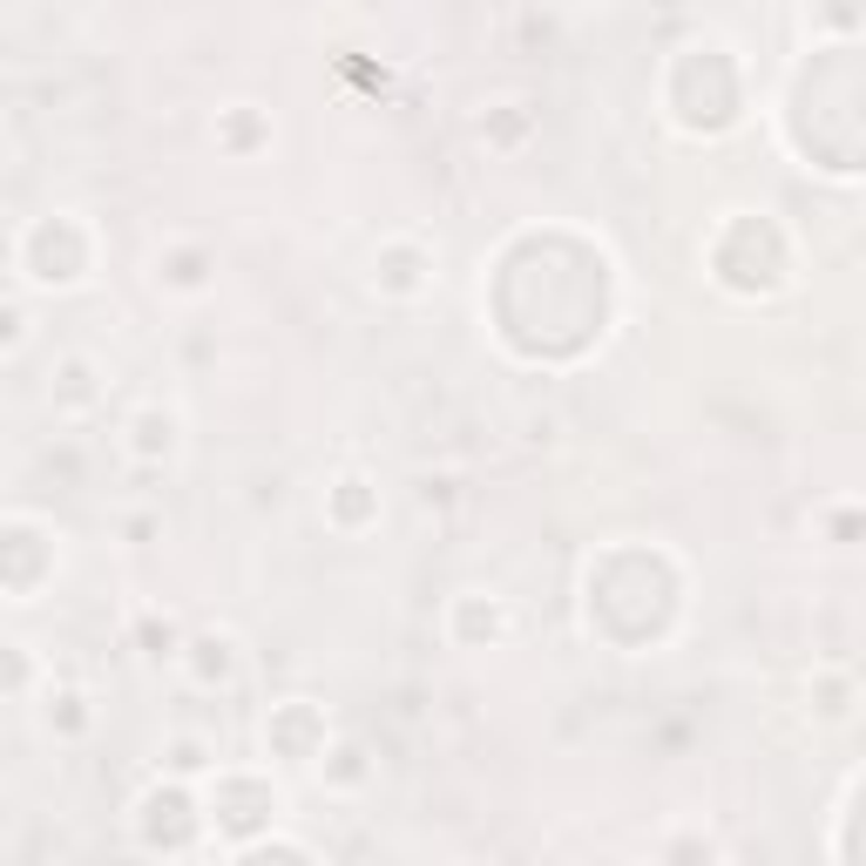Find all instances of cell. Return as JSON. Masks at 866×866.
I'll return each instance as SVG.
<instances>
[{
  "label": "cell",
  "instance_id": "cell-4",
  "mask_svg": "<svg viewBox=\"0 0 866 866\" xmlns=\"http://www.w3.org/2000/svg\"><path fill=\"white\" fill-rule=\"evenodd\" d=\"M210 758H217V751H210L204 738H169V745H163V765H169V771H204Z\"/></svg>",
  "mask_w": 866,
  "mask_h": 866
},
{
  "label": "cell",
  "instance_id": "cell-6",
  "mask_svg": "<svg viewBox=\"0 0 866 866\" xmlns=\"http://www.w3.org/2000/svg\"><path fill=\"white\" fill-rule=\"evenodd\" d=\"M237 859H312V846H298V839H257V846H237Z\"/></svg>",
  "mask_w": 866,
  "mask_h": 866
},
{
  "label": "cell",
  "instance_id": "cell-1",
  "mask_svg": "<svg viewBox=\"0 0 866 866\" xmlns=\"http://www.w3.org/2000/svg\"><path fill=\"white\" fill-rule=\"evenodd\" d=\"M177 447H184V420L169 413V406H136V413H129V454H136L142 468L177 461Z\"/></svg>",
  "mask_w": 866,
  "mask_h": 866
},
{
  "label": "cell",
  "instance_id": "cell-2",
  "mask_svg": "<svg viewBox=\"0 0 866 866\" xmlns=\"http://www.w3.org/2000/svg\"><path fill=\"white\" fill-rule=\"evenodd\" d=\"M184 650H190V677H197L204 690H210V683H230V677L244 670V650H237L230 630H204V637H190Z\"/></svg>",
  "mask_w": 866,
  "mask_h": 866
},
{
  "label": "cell",
  "instance_id": "cell-3",
  "mask_svg": "<svg viewBox=\"0 0 866 866\" xmlns=\"http://www.w3.org/2000/svg\"><path fill=\"white\" fill-rule=\"evenodd\" d=\"M366 771H373V765H366V745H338L332 765H325V786H332V793H353V786H366Z\"/></svg>",
  "mask_w": 866,
  "mask_h": 866
},
{
  "label": "cell",
  "instance_id": "cell-5",
  "mask_svg": "<svg viewBox=\"0 0 866 866\" xmlns=\"http://www.w3.org/2000/svg\"><path fill=\"white\" fill-rule=\"evenodd\" d=\"M142 657H149V663L177 657V630H169V623H156V617H142Z\"/></svg>",
  "mask_w": 866,
  "mask_h": 866
}]
</instances>
